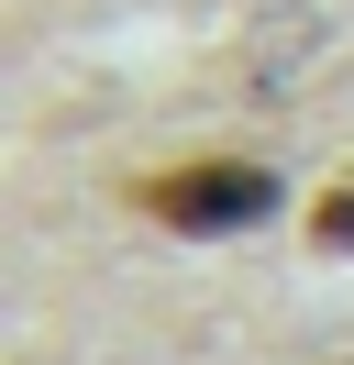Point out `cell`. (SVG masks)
Returning <instances> with one entry per match:
<instances>
[{
	"mask_svg": "<svg viewBox=\"0 0 354 365\" xmlns=\"http://www.w3.org/2000/svg\"><path fill=\"white\" fill-rule=\"evenodd\" d=\"M144 210L166 232H255L266 210H277V178L266 166H243V155H199V166H166V178H144Z\"/></svg>",
	"mask_w": 354,
	"mask_h": 365,
	"instance_id": "1",
	"label": "cell"
},
{
	"mask_svg": "<svg viewBox=\"0 0 354 365\" xmlns=\"http://www.w3.org/2000/svg\"><path fill=\"white\" fill-rule=\"evenodd\" d=\"M310 244H321V255H354V188H332V200L310 210Z\"/></svg>",
	"mask_w": 354,
	"mask_h": 365,
	"instance_id": "2",
	"label": "cell"
}]
</instances>
